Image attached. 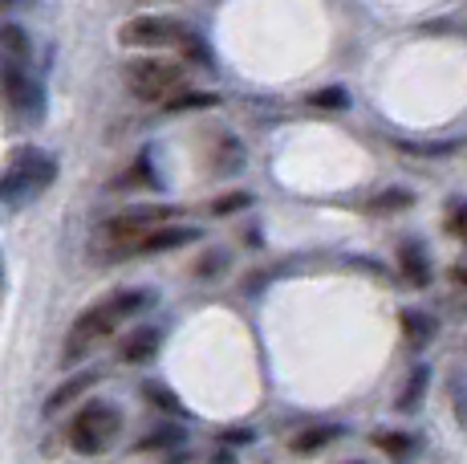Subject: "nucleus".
<instances>
[{
    "label": "nucleus",
    "instance_id": "1",
    "mask_svg": "<svg viewBox=\"0 0 467 464\" xmlns=\"http://www.w3.org/2000/svg\"><path fill=\"white\" fill-rule=\"evenodd\" d=\"M150 306H155V293L150 290H114V293H106V298H98L94 306H86L82 314L74 318V326H69V334H66V351H61V359L66 363L89 359L98 346L110 343V338L119 334L130 318H142Z\"/></svg>",
    "mask_w": 467,
    "mask_h": 464
},
{
    "label": "nucleus",
    "instance_id": "2",
    "mask_svg": "<svg viewBox=\"0 0 467 464\" xmlns=\"http://www.w3.org/2000/svg\"><path fill=\"white\" fill-rule=\"evenodd\" d=\"M179 216V208H167V204H147V208H127L119 216H110L102 228H98V253L102 257H134V245H139L147 232H155L159 225H171Z\"/></svg>",
    "mask_w": 467,
    "mask_h": 464
},
{
    "label": "nucleus",
    "instance_id": "3",
    "mask_svg": "<svg viewBox=\"0 0 467 464\" xmlns=\"http://www.w3.org/2000/svg\"><path fill=\"white\" fill-rule=\"evenodd\" d=\"M119 432H122V412L114 404H106V399L82 404L69 416V427H66L69 448H74L78 457H102V452H110Z\"/></svg>",
    "mask_w": 467,
    "mask_h": 464
},
{
    "label": "nucleus",
    "instance_id": "4",
    "mask_svg": "<svg viewBox=\"0 0 467 464\" xmlns=\"http://www.w3.org/2000/svg\"><path fill=\"white\" fill-rule=\"evenodd\" d=\"M57 180V159L45 155V151H16V159L5 167V175H0V200L13 204V208H21V204L37 200V195Z\"/></svg>",
    "mask_w": 467,
    "mask_h": 464
},
{
    "label": "nucleus",
    "instance_id": "5",
    "mask_svg": "<svg viewBox=\"0 0 467 464\" xmlns=\"http://www.w3.org/2000/svg\"><path fill=\"white\" fill-rule=\"evenodd\" d=\"M122 78H127V90L139 98V102L167 106L171 98L183 90L187 69L167 58H130L127 66H122Z\"/></svg>",
    "mask_w": 467,
    "mask_h": 464
},
{
    "label": "nucleus",
    "instance_id": "6",
    "mask_svg": "<svg viewBox=\"0 0 467 464\" xmlns=\"http://www.w3.org/2000/svg\"><path fill=\"white\" fill-rule=\"evenodd\" d=\"M119 41L127 49H192L195 37L171 16H134L119 29Z\"/></svg>",
    "mask_w": 467,
    "mask_h": 464
},
{
    "label": "nucleus",
    "instance_id": "7",
    "mask_svg": "<svg viewBox=\"0 0 467 464\" xmlns=\"http://www.w3.org/2000/svg\"><path fill=\"white\" fill-rule=\"evenodd\" d=\"M200 240V228L192 225H159L155 232H147V237L134 245V257H155V253H175V248L183 245H195Z\"/></svg>",
    "mask_w": 467,
    "mask_h": 464
},
{
    "label": "nucleus",
    "instance_id": "8",
    "mask_svg": "<svg viewBox=\"0 0 467 464\" xmlns=\"http://www.w3.org/2000/svg\"><path fill=\"white\" fill-rule=\"evenodd\" d=\"M399 273L410 290H427L431 285V257H427L423 240H415V237L399 240Z\"/></svg>",
    "mask_w": 467,
    "mask_h": 464
},
{
    "label": "nucleus",
    "instance_id": "9",
    "mask_svg": "<svg viewBox=\"0 0 467 464\" xmlns=\"http://www.w3.org/2000/svg\"><path fill=\"white\" fill-rule=\"evenodd\" d=\"M5 94H8V102L16 106V114H29V119L41 114V86L33 82L25 69H16V74L5 78Z\"/></svg>",
    "mask_w": 467,
    "mask_h": 464
},
{
    "label": "nucleus",
    "instance_id": "10",
    "mask_svg": "<svg viewBox=\"0 0 467 464\" xmlns=\"http://www.w3.org/2000/svg\"><path fill=\"white\" fill-rule=\"evenodd\" d=\"M159 343H163V330H159V326H139V330H130V334L119 343V359L127 363V367H134V363H147L150 354L159 351Z\"/></svg>",
    "mask_w": 467,
    "mask_h": 464
},
{
    "label": "nucleus",
    "instance_id": "11",
    "mask_svg": "<svg viewBox=\"0 0 467 464\" xmlns=\"http://www.w3.org/2000/svg\"><path fill=\"white\" fill-rule=\"evenodd\" d=\"M399 322H402V338H407L410 351H427L439 334V322L431 314H423V310H402Z\"/></svg>",
    "mask_w": 467,
    "mask_h": 464
},
{
    "label": "nucleus",
    "instance_id": "12",
    "mask_svg": "<svg viewBox=\"0 0 467 464\" xmlns=\"http://www.w3.org/2000/svg\"><path fill=\"white\" fill-rule=\"evenodd\" d=\"M334 440H341V427H337V424H317V427H305V432L293 436L289 448L297 452V457H313V452L329 448Z\"/></svg>",
    "mask_w": 467,
    "mask_h": 464
},
{
    "label": "nucleus",
    "instance_id": "13",
    "mask_svg": "<svg viewBox=\"0 0 467 464\" xmlns=\"http://www.w3.org/2000/svg\"><path fill=\"white\" fill-rule=\"evenodd\" d=\"M89 387H94V374H89V371H82V374H74V379H66V383H61V387H57V391H53V395H49V399H45V416L61 412V407H69V404H74V399H82V395H86V391H89Z\"/></svg>",
    "mask_w": 467,
    "mask_h": 464
},
{
    "label": "nucleus",
    "instance_id": "14",
    "mask_svg": "<svg viewBox=\"0 0 467 464\" xmlns=\"http://www.w3.org/2000/svg\"><path fill=\"white\" fill-rule=\"evenodd\" d=\"M374 448H382L394 464H407L410 457H415L419 440L415 436H407V432H390V427H386V432H374Z\"/></svg>",
    "mask_w": 467,
    "mask_h": 464
},
{
    "label": "nucleus",
    "instance_id": "15",
    "mask_svg": "<svg viewBox=\"0 0 467 464\" xmlns=\"http://www.w3.org/2000/svg\"><path fill=\"white\" fill-rule=\"evenodd\" d=\"M415 204V195L407 192V187H386L382 195H374L366 208L374 212V216H390V212H402V208H410Z\"/></svg>",
    "mask_w": 467,
    "mask_h": 464
},
{
    "label": "nucleus",
    "instance_id": "16",
    "mask_svg": "<svg viewBox=\"0 0 467 464\" xmlns=\"http://www.w3.org/2000/svg\"><path fill=\"white\" fill-rule=\"evenodd\" d=\"M427 383H431V371H427V367H415V371H410L407 387H402V395H399V412H415V407L423 404Z\"/></svg>",
    "mask_w": 467,
    "mask_h": 464
},
{
    "label": "nucleus",
    "instance_id": "17",
    "mask_svg": "<svg viewBox=\"0 0 467 464\" xmlns=\"http://www.w3.org/2000/svg\"><path fill=\"white\" fill-rule=\"evenodd\" d=\"M0 49H5L8 61H16V69H21L25 58H29V37H25V29H16V25H5V29H0Z\"/></svg>",
    "mask_w": 467,
    "mask_h": 464
},
{
    "label": "nucleus",
    "instance_id": "18",
    "mask_svg": "<svg viewBox=\"0 0 467 464\" xmlns=\"http://www.w3.org/2000/svg\"><path fill=\"white\" fill-rule=\"evenodd\" d=\"M183 444V432L179 427H159V432L142 436L139 444H134V452H159V448H179Z\"/></svg>",
    "mask_w": 467,
    "mask_h": 464
},
{
    "label": "nucleus",
    "instance_id": "19",
    "mask_svg": "<svg viewBox=\"0 0 467 464\" xmlns=\"http://www.w3.org/2000/svg\"><path fill=\"white\" fill-rule=\"evenodd\" d=\"M443 228L451 232L455 240H467V200L447 204V220H443Z\"/></svg>",
    "mask_w": 467,
    "mask_h": 464
},
{
    "label": "nucleus",
    "instance_id": "20",
    "mask_svg": "<svg viewBox=\"0 0 467 464\" xmlns=\"http://www.w3.org/2000/svg\"><path fill=\"white\" fill-rule=\"evenodd\" d=\"M313 106H321V111H341V106H349V94L341 90V86H326V90L309 94Z\"/></svg>",
    "mask_w": 467,
    "mask_h": 464
},
{
    "label": "nucleus",
    "instance_id": "21",
    "mask_svg": "<svg viewBox=\"0 0 467 464\" xmlns=\"http://www.w3.org/2000/svg\"><path fill=\"white\" fill-rule=\"evenodd\" d=\"M200 106H215V94H187V90H179L167 102V111H200Z\"/></svg>",
    "mask_w": 467,
    "mask_h": 464
},
{
    "label": "nucleus",
    "instance_id": "22",
    "mask_svg": "<svg viewBox=\"0 0 467 464\" xmlns=\"http://www.w3.org/2000/svg\"><path fill=\"white\" fill-rule=\"evenodd\" d=\"M248 204H253L248 192H232V195H220V200L212 204V212L215 216H228V212H240V208H248Z\"/></svg>",
    "mask_w": 467,
    "mask_h": 464
},
{
    "label": "nucleus",
    "instance_id": "23",
    "mask_svg": "<svg viewBox=\"0 0 467 464\" xmlns=\"http://www.w3.org/2000/svg\"><path fill=\"white\" fill-rule=\"evenodd\" d=\"M142 399H150V404L167 407V412H179V404H175V399H171L163 387H155V383H147V387H142Z\"/></svg>",
    "mask_w": 467,
    "mask_h": 464
},
{
    "label": "nucleus",
    "instance_id": "24",
    "mask_svg": "<svg viewBox=\"0 0 467 464\" xmlns=\"http://www.w3.org/2000/svg\"><path fill=\"white\" fill-rule=\"evenodd\" d=\"M451 399H455V416H460V424L467 427V379H460V383H455Z\"/></svg>",
    "mask_w": 467,
    "mask_h": 464
},
{
    "label": "nucleus",
    "instance_id": "25",
    "mask_svg": "<svg viewBox=\"0 0 467 464\" xmlns=\"http://www.w3.org/2000/svg\"><path fill=\"white\" fill-rule=\"evenodd\" d=\"M223 265H228V257H223V253L203 257V261H200V273H215V269H223Z\"/></svg>",
    "mask_w": 467,
    "mask_h": 464
},
{
    "label": "nucleus",
    "instance_id": "26",
    "mask_svg": "<svg viewBox=\"0 0 467 464\" xmlns=\"http://www.w3.org/2000/svg\"><path fill=\"white\" fill-rule=\"evenodd\" d=\"M451 281H455V285H463V290H467V257H460V261L451 265Z\"/></svg>",
    "mask_w": 467,
    "mask_h": 464
},
{
    "label": "nucleus",
    "instance_id": "27",
    "mask_svg": "<svg viewBox=\"0 0 467 464\" xmlns=\"http://www.w3.org/2000/svg\"><path fill=\"white\" fill-rule=\"evenodd\" d=\"M8 5H13V0H0V13H5V8H8Z\"/></svg>",
    "mask_w": 467,
    "mask_h": 464
},
{
    "label": "nucleus",
    "instance_id": "28",
    "mask_svg": "<svg viewBox=\"0 0 467 464\" xmlns=\"http://www.w3.org/2000/svg\"><path fill=\"white\" fill-rule=\"evenodd\" d=\"M346 464H366V460H346Z\"/></svg>",
    "mask_w": 467,
    "mask_h": 464
}]
</instances>
